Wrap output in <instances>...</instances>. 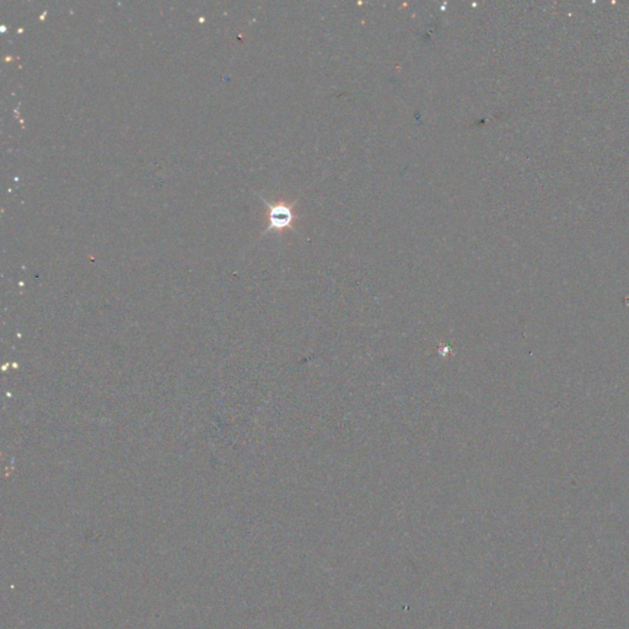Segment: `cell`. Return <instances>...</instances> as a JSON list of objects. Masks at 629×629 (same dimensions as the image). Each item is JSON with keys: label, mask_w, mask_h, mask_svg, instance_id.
Wrapping results in <instances>:
<instances>
[{"label": "cell", "mask_w": 629, "mask_h": 629, "mask_svg": "<svg viewBox=\"0 0 629 629\" xmlns=\"http://www.w3.org/2000/svg\"><path fill=\"white\" fill-rule=\"evenodd\" d=\"M267 208V228L263 231L264 235L269 231L283 232L285 230H295V222L299 220V214L295 213V204L296 201L287 202L284 199L270 203L264 199V197L259 196Z\"/></svg>", "instance_id": "obj_1"}]
</instances>
